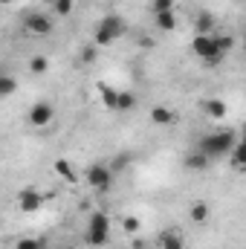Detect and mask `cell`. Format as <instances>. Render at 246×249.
<instances>
[{
	"mask_svg": "<svg viewBox=\"0 0 246 249\" xmlns=\"http://www.w3.org/2000/svg\"><path fill=\"white\" fill-rule=\"evenodd\" d=\"M238 142H241L238 133L229 130V127H223V130H211V133H206V136L197 142V151H200L203 157H209V160H220V157H226Z\"/></svg>",
	"mask_w": 246,
	"mask_h": 249,
	"instance_id": "obj_1",
	"label": "cell"
},
{
	"mask_svg": "<svg viewBox=\"0 0 246 249\" xmlns=\"http://www.w3.org/2000/svg\"><path fill=\"white\" fill-rule=\"evenodd\" d=\"M229 157H232V165L241 171V168L246 165V145H244V142H238V145L229 151Z\"/></svg>",
	"mask_w": 246,
	"mask_h": 249,
	"instance_id": "obj_17",
	"label": "cell"
},
{
	"mask_svg": "<svg viewBox=\"0 0 246 249\" xmlns=\"http://www.w3.org/2000/svg\"><path fill=\"white\" fill-rule=\"evenodd\" d=\"M194 32L197 35H211L214 32V15L211 12H200L197 20H194Z\"/></svg>",
	"mask_w": 246,
	"mask_h": 249,
	"instance_id": "obj_15",
	"label": "cell"
},
{
	"mask_svg": "<svg viewBox=\"0 0 246 249\" xmlns=\"http://www.w3.org/2000/svg\"><path fill=\"white\" fill-rule=\"evenodd\" d=\"M107 241H110V214L102 212V209H96V212L87 217L84 244L93 247V249H99V247H107Z\"/></svg>",
	"mask_w": 246,
	"mask_h": 249,
	"instance_id": "obj_3",
	"label": "cell"
},
{
	"mask_svg": "<svg viewBox=\"0 0 246 249\" xmlns=\"http://www.w3.org/2000/svg\"><path fill=\"white\" fill-rule=\"evenodd\" d=\"M136 107V96L133 93H119L116 96V110H133Z\"/></svg>",
	"mask_w": 246,
	"mask_h": 249,
	"instance_id": "obj_23",
	"label": "cell"
},
{
	"mask_svg": "<svg viewBox=\"0 0 246 249\" xmlns=\"http://www.w3.org/2000/svg\"><path fill=\"white\" fill-rule=\"evenodd\" d=\"M124 32H127L124 18L116 15V12H107V15L99 18V23L93 26V41H96V47H110V44H116L119 38H124Z\"/></svg>",
	"mask_w": 246,
	"mask_h": 249,
	"instance_id": "obj_2",
	"label": "cell"
},
{
	"mask_svg": "<svg viewBox=\"0 0 246 249\" xmlns=\"http://www.w3.org/2000/svg\"><path fill=\"white\" fill-rule=\"evenodd\" d=\"M209 165H211V160H209V157H203L197 148L185 154V171H194V174H197V171H206Z\"/></svg>",
	"mask_w": 246,
	"mask_h": 249,
	"instance_id": "obj_12",
	"label": "cell"
},
{
	"mask_svg": "<svg viewBox=\"0 0 246 249\" xmlns=\"http://www.w3.org/2000/svg\"><path fill=\"white\" fill-rule=\"evenodd\" d=\"M47 70H50L47 55H32V58H29V72H35V75H44Z\"/></svg>",
	"mask_w": 246,
	"mask_h": 249,
	"instance_id": "obj_18",
	"label": "cell"
},
{
	"mask_svg": "<svg viewBox=\"0 0 246 249\" xmlns=\"http://www.w3.org/2000/svg\"><path fill=\"white\" fill-rule=\"evenodd\" d=\"M29 124H35V127H47V124L55 119V107L47 102V99H41V102H35L32 107H29Z\"/></svg>",
	"mask_w": 246,
	"mask_h": 249,
	"instance_id": "obj_7",
	"label": "cell"
},
{
	"mask_svg": "<svg viewBox=\"0 0 246 249\" xmlns=\"http://www.w3.org/2000/svg\"><path fill=\"white\" fill-rule=\"evenodd\" d=\"M18 90V78H12V75H3L0 72V102L6 99V96H12Z\"/></svg>",
	"mask_w": 246,
	"mask_h": 249,
	"instance_id": "obj_16",
	"label": "cell"
},
{
	"mask_svg": "<svg viewBox=\"0 0 246 249\" xmlns=\"http://www.w3.org/2000/svg\"><path fill=\"white\" fill-rule=\"evenodd\" d=\"M113 171H110V165H105V162H96V165H90L87 171H84V180H87V186L93 188V191H110L113 186Z\"/></svg>",
	"mask_w": 246,
	"mask_h": 249,
	"instance_id": "obj_6",
	"label": "cell"
},
{
	"mask_svg": "<svg viewBox=\"0 0 246 249\" xmlns=\"http://www.w3.org/2000/svg\"><path fill=\"white\" fill-rule=\"evenodd\" d=\"M53 29H55V23H53V18L44 15V12H29V15L23 18V32H26L29 38H47V35H53Z\"/></svg>",
	"mask_w": 246,
	"mask_h": 249,
	"instance_id": "obj_5",
	"label": "cell"
},
{
	"mask_svg": "<svg viewBox=\"0 0 246 249\" xmlns=\"http://www.w3.org/2000/svg\"><path fill=\"white\" fill-rule=\"evenodd\" d=\"M209 214H211V209H209V203H203V200H194V203L188 206V217H191V223H206Z\"/></svg>",
	"mask_w": 246,
	"mask_h": 249,
	"instance_id": "obj_14",
	"label": "cell"
},
{
	"mask_svg": "<svg viewBox=\"0 0 246 249\" xmlns=\"http://www.w3.org/2000/svg\"><path fill=\"white\" fill-rule=\"evenodd\" d=\"M154 26H157V32H174L177 29V12L154 15Z\"/></svg>",
	"mask_w": 246,
	"mask_h": 249,
	"instance_id": "obj_13",
	"label": "cell"
},
{
	"mask_svg": "<svg viewBox=\"0 0 246 249\" xmlns=\"http://www.w3.org/2000/svg\"><path fill=\"white\" fill-rule=\"evenodd\" d=\"M191 50H194V55H197L200 61L209 64V67H217V64L226 58V53L214 44V38H211V35H194Z\"/></svg>",
	"mask_w": 246,
	"mask_h": 249,
	"instance_id": "obj_4",
	"label": "cell"
},
{
	"mask_svg": "<svg viewBox=\"0 0 246 249\" xmlns=\"http://www.w3.org/2000/svg\"><path fill=\"white\" fill-rule=\"evenodd\" d=\"M50 6H53V12H55V15L67 18V15H72V9H75V0H53Z\"/></svg>",
	"mask_w": 246,
	"mask_h": 249,
	"instance_id": "obj_21",
	"label": "cell"
},
{
	"mask_svg": "<svg viewBox=\"0 0 246 249\" xmlns=\"http://www.w3.org/2000/svg\"><path fill=\"white\" fill-rule=\"evenodd\" d=\"M96 58H99V55H96V47H84V50H81V64H93Z\"/></svg>",
	"mask_w": 246,
	"mask_h": 249,
	"instance_id": "obj_25",
	"label": "cell"
},
{
	"mask_svg": "<svg viewBox=\"0 0 246 249\" xmlns=\"http://www.w3.org/2000/svg\"><path fill=\"white\" fill-rule=\"evenodd\" d=\"M9 3H15V0H0V6H9Z\"/></svg>",
	"mask_w": 246,
	"mask_h": 249,
	"instance_id": "obj_27",
	"label": "cell"
},
{
	"mask_svg": "<svg viewBox=\"0 0 246 249\" xmlns=\"http://www.w3.org/2000/svg\"><path fill=\"white\" fill-rule=\"evenodd\" d=\"M157 244H159V249H185V238L180 229H165Z\"/></svg>",
	"mask_w": 246,
	"mask_h": 249,
	"instance_id": "obj_10",
	"label": "cell"
},
{
	"mask_svg": "<svg viewBox=\"0 0 246 249\" xmlns=\"http://www.w3.org/2000/svg\"><path fill=\"white\" fill-rule=\"evenodd\" d=\"M55 171L61 174L64 180H70V183H75V171H72V165H70L67 160H58V162H55Z\"/></svg>",
	"mask_w": 246,
	"mask_h": 249,
	"instance_id": "obj_24",
	"label": "cell"
},
{
	"mask_svg": "<svg viewBox=\"0 0 246 249\" xmlns=\"http://www.w3.org/2000/svg\"><path fill=\"white\" fill-rule=\"evenodd\" d=\"M200 107H203V113H206L209 119H214V122H223V119H226V113H229L226 102H220V99H203V102H200Z\"/></svg>",
	"mask_w": 246,
	"mask_h": 249,
	"instance_id": "obj_9",
	"label": "cell"
},
{
	"mask_svg": "<svg viewBox=\"0 0 246 249\" xmlns=\"http://www.w3.org/2000/svg\"><path fill=\"white\" fill-rule=\"evenodd\" d=\"M41 206H44V194H41L38 188L26 186V188L18 191V209H20L23 214H32V212H38Z\"/></svg>",
	"mask_w": 246,
	"mask_h": 249,
	"instance_id": "obj_8",
	"label": "cell"
},
{
	"mask_svg": "<svg viewBox=\"0 0 246 249\" xmlns=\"http://www.w3.org/2000/svg\"><path fill=\"white\" fill-rule=\"evenodd\" d=\"M151 122L159 124V127H168V124L177 122V113L171 107H165V105H154L151 107Z\"/></svg>",
	"mask_w": 246,
	"mask_h": 249,
	"instance_id": "obj_11",
	"label": "cell"
},
{
	"mask_svg": "<svg viewBox=\"0 0 246 249\" xmlns=\"http://www.w3.org/2000/svg\"><path fill=\"white\" fill-rule=\"evenodd\" d=\"M99 93H102V102L116 110V96H119V90H113V87H107V84H99Z\"/></svg>",
	"mask_w": 246,
	"mask_h": 249,
	"instance_id": "obj_19",
	"label": "cell"
},
{
	"mask_svg": "<svg viewBox=\"0 0 246 249\" xmlns=\"http://www.w3.org/2000/svg\"><path fill=\"white\" fill-rule=\"evenodd\" d=\"M15 249H47V241L44 238H20Z\"/></svg>",
	"mask_w": 246,
	"mask_h": 249,
	"instance_id": "obj_22",
	"label": "cell"
},
{
	"mask_svg": "<svg viewBox=\"0 0 246 249\" xmlns=\"http://www.w3.org/2000/svg\"><path fill=\"white\" fill-rule=\"evenodd\" d=\"M122 226H124V232H139V217H124Z\"/></svg>",
	"mask_w": 246,
	"mask_h": 249,
	"instance_id": "obj_26",
	"label": "cell"
},
{
	"mask_svg": "<svg viewBox=\"0 0 246 249\" xmlns=\"http://www.w3.org/2000/svg\"><path fill=\"white\" fill-rule=\"evenodd\" d=\"M44 3H53V0H44Z\"/></svg>",
	"mask_w": 246,
	"mask_h": 249,
	"instance_id": "obj_28",
	"label": "cell"
},
{
	"mask_svg": "<svg viewBox=\"0 0 246 249\" xmlns=\"http://www.w3.org/2000/svg\"><path fill=\"white\" fill-rule=\"evenodd\" d=\"M162 12H177L174 0H151V15H162Z\"/></svg>",
	"mask_w": 246,
	"mask_h": 249,
	"instance_id": "obj_20",
	"label": "cell"
}]
</instances>
